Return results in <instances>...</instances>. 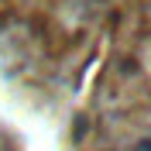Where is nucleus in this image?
I'll use <instances>...</instances> for the list:
<instances>
[{
  "label": "nucleus",
  "mask_w": 151,
  "mask_h": 151,
  "mask_svg": "<svg viewBox=\"0 0 151 151\" xmlns=\"http://www.w3.org/2000/svg\"><path fill=\"white\" fill-rule=\"evenodd\" d=\"M137 151H151V137H148V141H141V144H137Z\"/></svg>",
  "instance_id": "1"
}]
</instances>
